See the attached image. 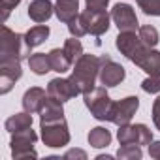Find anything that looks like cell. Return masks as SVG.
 Instances as JSON below:
<instances>
[{
	"instance_id": "cell-1",
	"label": "cell",
	"mask_w": 160,
	"mask_h": 160,
	"mask_svg": "<svg viewBox=\"0 0 160 160\" xmlns=\"http://www.w3.org/2000/svg\"><path fill=\"white\" fill-rule=\"evenodd\" d=\"M100 66L102 60L96 55H81V58H77L72 66V75L70 79L75 83V87L79 89L81 94L91 92L96 87V79L100 73Z\"/></svg>"
},
{
	"instance_id": "cell-2",
	"label": "cell",
	"mask_w": 160,
	"mask_h": 160,
	"mask_svg": "<svg viewBox=\"0 0 160 160\" xmlns=\"http://www.w3.org/2000/svg\"><path fill=\"white\" fill-rule=\"evenodd\" d=\"M32 47L27 42L25 34L13 32L10 27H2V38H0V60L2 62H21L28 60Z\"/></svg>"
},
{
	"instance_id": "cell-3",
	"label": "cell",
	"mask_w": 160,
	"mask_h": 160,
	"mask_svg": "<svg viewBox=\"0 0 160 160\" xmlns=\"http://www.w3.org/2000/svg\"><path fill=\"white\" fill-rule=\"evenodd\" d=\"M108 87H94L91 92L83 94V102L87 106V109L91 111V115L96 119V121H108L111 122V111H113V100L109 98Z\"/></svg>"
},
{
	"instance_id": "cell-4",
	"label": "cell",
	"mask_w": 160,
	"mask_h": 160,
	"mask_svg": "<svg viewBox=\"0 0 160 160\" xmlns=\"http://www.w3.org/2000/svg\"><path fill=\"white\" fill-rule=\"evenodd\" d=\"M40 130H42V141L45 147L60 149L70 143V130H68L66 119L40 121Z\"/></svg>"
},
{
	"instance_id": "cell-5",
	"label": "cell",
	"mask_w": 160,
	"mask_h": 160,
	"mask_svg": "<svg viewBox=\"0 0 160 160\" xmlns=\"http://www.w3.org/2000/svg\"><path fill=\"white\" fill-rule=\"evenodd\" d=\"M38 141L36 132L30 128L19 130L12 134V141H10V149H12V156L13 160H25V158H38V152L34 151V143Z\"/></svg>"
},
{
	"instance_id": "cell-6",
	"label": "cell",
	"mask_w": 160,
	"mask_h": 160,
	"mask_svg": "<svg viewBox=\"0 0 160 160\" xmlns=\"http://www.w3.org/2000/svg\"><path fill=\"white\" fill-rule=\"evenodd\" d=\"M102 66H100V73H98V81L104 87H117L124 81L126 77V70L124 66H121L119 62H115L111 58V55H100Z\"/></svg>"
},
{
	"instance_id": "cell-7",
	"label": "cell",
	"mask_w": 160,
	"mask_h": 160,
	"mask_svg": "<svg viewBox=\"0 0 160 160\" xmlns=\"http://www.w3.org/2000/svg\"><path fill=\"white\" fill-rule=\"evenodd\" d=\"M117 139L121 145L124 143H136V145H149L152 141V132L149 130L147 124L138 122V124H122L117 130Z\"/></svg>"
},
{
	"instance_id": "cell-8",
	"label": "cell",
	"mask_w": 160,
	"mask_h": 160,
	"mask_svg": "<svg viewBox=\"0 0 160 160\" xmlns=\"http://www.w3.org/2000/svg\"><path fill=\"white\" fill-rule=\"evenodd\" d=\"M111 21L119 28V32H136L139 30L138 15L130 4H115L111 10Z\"/></svg>"
},
{
	"instance_id": "cell-9",
	"label": "cell",
	"mask_w": 160,
	"mask_h": 160,
	"mask_svg": "<svg viewBox=\"0 0 160 160\" xmlns=\"http://www.w3.org/2000/svg\"><path fill=\"white\" fill-rule=\"evenodd\" d=\"M81 17V23L87 30V34H92V36H102L109 30V21H111V15L108 12H91V10H85L79 13Z\"/></svg>"
},
{
	"instance_id": "cell-10",
	"label": "cell",
	"mask_w": 160,
	"mask_h": 160,
	"mask_svg": "<svg viewBox=\"0 0 160 160\" xmlns=\"http://www.w3.org/2000/svg\"><path fill=\"white\" fill-rule=\"evenodd\" d=\"M139 109V98L138 96H126L119 102L113 104V111H111V122L117 124V126H122V124H128L136 111Z\"/></svg>"
},
{
	"instance_id": "cell-11",
	"label": "cell",
	"mask_w": 160,
	"mask_h": 160,
	"mask_svg": "<svg viewBox=\"0 0 160 160\" xmlns=\"http://www.w3.org/2000/svg\"><path fill=\"white\" fill-rule=\"evenodd\" d=\"M130 62H134L138 68H141L147 75H158L160 77V51H156L154 47L143 45Z\"/></svg>"
},
{
	"instance_id": "cell-12",
	"label": "cell",
	"mask_w": 160,
	"mask_h": 160,
	"mask_svg": "<svg viewBox=\"0 0 160 160\" xmlns=\"http://www.w3.org/2000/svg\"><path fill=\"white\" fill-rule=\"evenodd\" d=\"M47 94L58 102H68L72 98H75L77 94H81L79 92V89L75 87V83L72 81L70 77H55L49 81L47 85Z\"/></svg>"
},
{
	"instance_id": "cell-13",
	"label": "cell",
	"mask_w": 160,
	"mask_h": 160,
	"mask_svg": "<svg viewBox=\"0 0 160 160\" xmlns=\"http://www.w3.org/2000/svg\"><path fill=\"white\" fill-rule=\"evenodd\" d=\"M145 43L141 42L139 34L136 32H119V36L115 38V47L121 51V55H124L128 60H132L136 57V53L143 47Z\"/></svg>"
},
{
	"instance_id": "cell-14",
	"label": "cell",
	"mask_w": 160,
	"mask_h": 160,
	"mask_svg": "<svg viewBox=\"0 0 160 160\" xmlns=\"http://www.w3.org/2000/svg\"><path fill=\"white\" fill-rule=\"evenodd\" d=\"M45 98H47V92L42 87H30L23 94V100H21L23 102V109L28 111V113H32V115L34 113H40Z\"/></svg>"
},
{
	"instance_id": "cell-15",
	"label": "cell",
	"mask_w": 160,
	"mask_h": 160,
	"mask_svg": "<svg viewBox=\"0 0 160 160\" xmlns=\"http://www.w3.org/2000/svg\"><path fill=\"white\" fill-rule=\"evenodd\" d=\"M55 13V4L51 0H32L28 4V17L34 23H45Z\"/></svg>"
},
{
	"instance_id": "cell-16",
	"label": "cell",
	"mask_w": 160,
	"mask_h": 160,
	"mask_svg": "<svg viewBox=\"0 0 160 160\" xmlns=\"http://www.w3.org/2000/svg\"><path fill=\"white\" fill-rule=\"evenodd\" d=\"M79 13V0H57L55 2V15L60 23H70L73 21Z\"/></svg>"
},
{
	"instance_id": "cell-17",
	"label": "cell",
	"mask_w": 160,
	"mask_h": 160,
	"mask_svg": "<svg viewBox=\"0 0 160 160\" xmlns=\"http://www.w3.org/2000/svg\"><path fill=\"white\" fill-rule=\"evenodd\" d=\"M57 119H64V108L62 102L51 98L47 94L42 109H40V121H57Z\"/></svg>"
},
{
	"instance_id": "cell-18",
	"label": "cell",
	"mask_w": 160,
	"mask_h": 160,
	"mask_svg": "<svg viewBox=\"0 0 160 160\" xmlns=\"http://www.w3.org/2000/svg\"><path fill=\"white\" fill-rule=\"evenodd\" d=\"M47 55H49V62H51V70H53V72H57V73H66V72L72 70L73 62L68 58V55L64 53V49L55 47V49H51Z\"/></svg>"
},
{
	"instance_id": "cell-19",
	"label": "cell",
	"mask_w": 160,
	"mask_h": 160,
	"mask_svg": "<svg viewBox=\"0 0 160 160\" xmlns=\"http://www.w3.org/2000/svg\"><path fill=\"white\" fill-rule=\"evenodd\" d=\"M30 126H32V113H28V111L15 113L10 119H6V122H4V128L10 134L19 132V130H25V128H30Z\"/></svg>"
},
{
	"instance_id": "cell-20",
	"label": "cell",
	"mask_w": 160,
	"mask_h": 160,
	"mask_svg": "<svg viewBox=\"0 0 160 160\" xmlns=\"http://www.w3.org/2000/svg\"><path fill=\"white\" fill-rule=\"evenodd\" d=\"M87 139H89V145L91 147L104 149V147H108L111 143V132L108 128H104V126H94V128H91Z\"/></svg>"
},
{
	"instance_id": "cell-21",
	"label": "cell",
	"mask_w": 160,
	"mask_h": 160,
	"mask_svg": "<svg viewBox=\"0 0 160 160\" xmlns=\"http://www.w3.org/2000/svg\"><path fill=\"white\" fill-rule=\"evenodd\" d=\"M28 68L36 73V75H45L51 70V62H49V55L45 53H32L28 57Z\"/></svg>"
},
{
	"instance_id": "cell-22",
	"label": "cell",
	"mask_w": 160,
	"mask_h": 160,
	"mask_svg": "<svg viewBox=\"0 0 160 160\" xmlns=\"http://www.w3.org/2000/svg\"><path fill=\"white\" fill-rule=\"evenodd\" d=\"M49 27L47 25H36V27H32V28H28L27 32H25V38H27V42L30 43V47H38V45H42L47 38H49Z\"/></svg>"
},
{
	"instance_id": "cell-23",
	"label": "cell",
	"mask_w": 160,
	"mask_h": 160,
	"mask_svg": "<svg viewBox=\"0 0 160 160\" xmlns=\"http://www.w3.org/2000/svg\"><path fill=\"white\" fill-rule=\"evenodd\" d=\"M138 34H139L141 42H143L147 47H156L158 42H160V34H158V30H156L152 25H143V27H139Z\"/></svg>"
},
{
	"instance_id": "cell-24",
	"label": "cell",
	"mask_w": 160,
	"mask_h": 160,
	"mask_svg": "<svg viewBox=\"0 0 160 160\" xmlns=\"http://www.w3.org/2000/svg\"><path fill=\"white\" fill-rule=\"evenodd\" d=\"M141 156H143L141 145H136V143H124L117 151V158L121 160H139Z\"/></svg>"
},
{
	"instance_id": "cell-25",
	"label": "cell",
	"mask_w": 160,
	"mask_h": 160,
	"mask_svg": "<svg viewBox=\"0 0 160 160\" xmlns=\"http://www.w3.org/2000/svg\"><path fill=\"white\" fill-rule=\"evenodd\" d=\"M64 53L68 55V58L72 60V62H75L77 58H81V55H83V45H81V42H79V38H68L66 42H64Z\"/></svg>"
},
{
	"instance_id": "cell-26",
	"label": "cell",
	"mask_w": 160,
	"mask_h": 160,
	"mask_svg": "<svg viewBox=\"0 0 160 160\" xmlns=\"http://www.w3.org/2000/svg\"><path fill=\"white\" fill-rule=\"evenodd\" d=\"M136 2L145 15L160 17V0H136Z\"/></svg>"
},
{
	"instance_id": "cell-27",
	"label": "cell",
	"mask_w": 160,
	"mask_h": 160,
	"mask_svg": "<svg viewBox=\"0 0 160 160\" xmlns=\"http://www.w3.org/2000/svg\"><path fill=\"white\" fill-rule=\"evenodd\" d=\"M141 89L149 94H158L160 92V77L158 75H147L141 81Z\"/></svg>"
},
{
	"instance_id": "cell-28",
	"label": "cell",
	"mask_w": 160,
	"mask_h": 160,
	"mask_svg": "<svg viewBox=\"0 0 160 160\" xmlns=\"http://www.w3.org/2000/svg\"><path fill=\"white\" fill-rule=\"evenodd\" d=\"M68 32H70V36H73V38H83V36L87 34V30H85V27H83L81 17H79V15H77L73 21L68 23Z\"/></svg>"
},
{
	"instance_id": "cell-29",
	"label": "cell",
	"mask_w": 160,
	"mask_h": 160,
	"mask_svg": "<svg viewBox=\"0 0 160 160\" xmlns=\"http://www.w3.org/2000/svg\"><path fill=\"white\" fill-rule=\"evenodd\" d=\"M109 6V0H85V10L91 12H106Z\"/></svg>"
},
{
	"instance_id": "cell-30",
	"label": "cell",
	"mask_w": 160,
	"mask_h": 160,
	"mask_svg": "<svg viewBox=\"0 0 160 160\" xmlns=\"http://www.w3.org/2000/svg\"><path fill=\"white\" fill-rule=\"evenodd\" d=\"M19 4H21V0H0V6H2V19L6 21L8 15H10V12L15 6H19Z\"/></svg>"
},
{
	"instance_id": "cell-31",
	"label": "cell",
	"mask_w": 160,
	"mask_h": 160,
	"mask_svg": "<svg viewBox=\"0 0 160 160\" xmlns=\"http://www.w3.org/2000/svg\"><path fill=\"white\" fill-rule=\"evenodd\" d=\"M152 122H154L156 130H160V94L152 102Z\"/></svg>"
},
{
	"instance_id": "cell-32",
	"label": "cell",
	"mask_w": 160,
	"mask_h": 160,
	"mask_svg": "<svg viewBox=\"0 0 160 160\" xmlns=\"http://www.w3.org/2000/svg\"><path fill=\"white\" fill-rule=\"evenodd\" d=\"M149 156L154 160H160V141H151L149 143Z\"/></svg>"
},
{
	"instance_id": "cell-33",
	"label": "cell",
	"mask_w": 160,
	"mask_h": 160,
	"mask_svg": "<svg viewBox=\"0 0 160 160\" xmlns=\"http://www.w3.org/2000/svg\"><path fill=\"white\" fill-rule=\"evenodd\" d=\"M64 158H81V160H87V152L81 151V149H72L64 154Z\"/></svg>"
},
{
	"instance_id": "cell-34",
	"label": "cell",
	"mask_w": 160,
	"mask_h": 160,
	"mask_svg": "<svg viewBox=\"0 0 160 160\" xmlns=\"http://www.w3.org/2000/svg\"><path fill=\"white\" fill-rule=\"evenodd\" d=\"M113 156H109V154H98L96 156V160H111Z\"/></svg>"
}]
</instances>
